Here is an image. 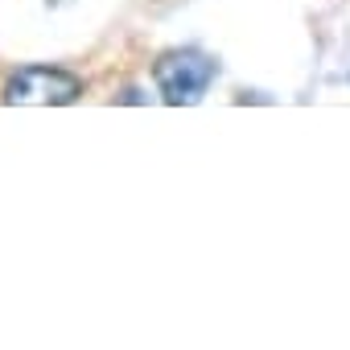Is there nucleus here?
<instances>
[{"label":"nucleus","instance_id":"obj_1","mask_svg":"<svg viewBox=\"0 0 350 350\" xmlns=\"http://www.w3.org/2000/svg\"><path fill=\"white\" fill-rule=\"evenodd\" d=\"M219 75V62L202 50H169L157 58L152 66V79H157V91L165 103L173 107H190L206 95V87L215 83Z\"/></svg>","mask_w":350,"mask_h":350},{"label":"nucleus","instance_id":"obj_2","mask_svg":"<svg viewBox=\"0 0 350 350\" xmlns=\"http://www.w3.org/2000/svg\"><path fill=\"white\" fill-rule=\"evenodd\" d=\"M83 95V79L58 66H21L17 75H9L0 99L5 103H21V107H62L75 103Z\"/></svg>","mask_w":350,"mask_h":350}]
</instances>
